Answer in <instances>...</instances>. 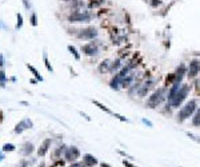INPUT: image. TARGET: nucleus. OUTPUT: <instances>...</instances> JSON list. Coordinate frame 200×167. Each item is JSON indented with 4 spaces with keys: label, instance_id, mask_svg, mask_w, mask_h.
I'll use <instances>...</instances> for the list:
<instances>
[{
    "label": "nucleus",
    "instance_id": "nucleus-14",
    "mask_svg": "<svg viewBox=\"0 0 200 167\" xmlns=\"http://www.w3.org/2000/svg\"><path fill=\"white\" fill-rule=\"evenodd\" d=\"M50 144H51V139H46V140H44V143H43L42 146H40V148L38 150L39 156L46 155L47 151H48V147H50Z\"/></svg>",
    "mask_w": 200,
    "mask_h": 167
},
{
    "label": "nucleus",
    "instance_id": "nucleus-3",
    "mask_svg": "<svg viewBox=\"0 0 200 167\" xmlns=\"http://www.w3.org/2000/svg\"><path fill=\"white\" fill-rule=\"evenodd\" d=\"M189 91H191V84H183V83H181L180 88L177 90L176 95H175L172 100L168 103V106H171L172 108H179V107L183 104V102L187 99V96L189 95Z\"/></svg>",
    "mask_w": 200,
    "mask_h": 167
},
{
    "label": "nucleus",
    "instance_id": "nucleus-17",
    "mask_svg": "<svg viewBox=\"0 0 200 167\" xmlns=\"http://www.w3.org/2000/svg\"><path fill=\"white\" fill-rule=\"evenodd\" d=\"M111 62L112 60H109V59H105L101 64H100L99 67V71L103 74V72H108V70H109V66H111Z\"/></svg>",
    "mask_w": 200,
    "mask_h": 167
},
{
    "label": "nucleus",
    "instance_id": "nucleus-18",
    "mask_svg": "<svg viewBox=\"0 0 200 167\" xmlns=\"http://www.w3.org/2000/svg\"><path fill=\"white\" fill-rule=\"evenodd\" d=\"M32 151H34V144L32 143H26L23 146V150H20V152L23 155H30Z\"/></svg>",
    "mask_w": 200,
    "mask_h": 167
},
{
    "label": "nucleus",
    "instance_id": "nucleus-23",
    "mask_svg": "<svg viewBox=\"0 0 200 167\" xmlns=\"http://www.w3.org/2000/svg\"><path fill=\"white\" fill-rule=\"evenodd\" d=\"M43 59H44V64H46L47 70L52 72V71H54V68H52V66H51V64H50V62H48V56H47V52H46V51L43 52Z\"/></svg>",
    "mask_w": 200,
    "mask_h": 167
},
{
    "label": "nucleus",
    "instance_id": "nucleus-10",
    "mask_svg": "<svg viewBox=\"0 0 200 167\" xmlns=\"http://www.w3.org/2000/svg\"><path fill=\"white\" fill-rule=\"evenodd\" d=\"M185 74H187L185 64H183V63H181L180 66L176 68V71H175V83H179V84H181V82H183V78L185 76Z\"/></svg>",
    "mask_w": 200,
    "mask_h": 167
},
{
    "label": "nucleus",
    "instance_id": "nucleus-31",
    "mask_svg": "<svg viewBox=\"0 0 200 167\" xmlns=\"http://www.w3.org/2000/svg\"><path fill=\"white\" fill-rule=\"evenodd\" d=\"M123 164H124V166H126V167H136V166H135V164H132L131 162H128V160H126V159L123 160Z\"/></svg>",
    "mask_w": 200,
    "mask_h": 167
},
{
    "label": "nucleus",
    "instance_id": "nucleus-21",
    "mask_svg": "<svg viewBox=\"0 0 200 167\" xmlns=\"http://www.w3.org/2000/svg\"><path fill=\"white\" fill-rule=\"evenodd\" d=\"M92 103H93V104H95V106H97V107H99L100 110H103L104 112H107V114H111V115H113V112H112L111 110H109V108H107V107H105V106H104V104H101L100 102H97V100H92Z\"/></svg>",
    "mask_w": 200,
    "mask_h": 167
},
{
    "label": "nucleus",
    "instance_id": "nucleus-4",
    "mask_svg": "<svg viewBox=\"0 0 200 167\" xmlns=\"http://www.w3.org/2000/svg\"><path fill=\"white\" fill-rule=\"evenodd\" d=\"M68 22L69 23H88L92 19V13L89 11H83V9H75L68 15Z\"/></svg>",
    "mask_w": 200,
    "mask_h": 167
},
{
    "label": "nucleus",
    "instance_id": "nucleus-5",
    "mask_svg": "<svg viewBox=\"0 0 200 167\" xmlns=\"http://www.w3.org/2000/svg\"><path fill=\"white\" fill-rule=\"evenodd\" d=\"M97 34L99 32L95 27H85L81 30H76V32H75L76 38L80 40H93L97 36Z\"/></svg>",
    "mask_w": 200,
    "mask_h": 167
},
{
    "label": "nucleus",
    "instance_id": "nucleus-35",
    "mask_svg": "<svg viewBox=\"0 0 200 167\" xmlns=\"http://www.w3.org/2000/svg\"><path fill=\"white\" fill-rule=\"evenodd\" d=\"M0 159H1V155H0Z\"/></svg>",
    "mask_w": 200,
    "mask_h": 167
},
{
    "label": "nucleus",
    "instance_id": "nucleus-13",
    "mask_svg": "<svg viewBox=\"0 0 200 167\" xmlns=\"http://www.w3.org/2000/svg\"><path fill=\"white\" fill-rule=\"evenodd\" d=\"M120 83H121V78L116 74L115 76L111 79V82H109V87H111L112 90H119L120 88Z\"/></svg>",
    "mask_w": 200,
    "mask_h": 167
},
{
    "label": "nucleus",
    "instance_id": "nucleus-26",
    "mask_svg": "<svg viewBox=\"0 0 200 167\" xmlns=\"http://www.w3.org/2000/svg\"><path fill=\"white\" fill-rule=\"evenodd\" d=\"M31 24L34 26V27H36V26H38V16H36V13H35V12L31 15Z\"/></svg>",
    "mask_w": 200,
    "mask_h": 167
},
{
    "label": "nucleus",
    "instance_id": "nucleus-29",
    "mask_svg": "<svg viewBox=\"0 0 200 167\" xmlns=\"http://www.w3.org/2000/svg\"><path fill=\"white\" fill-rule=\"evenodd\" d=\"M21 1H23L24 7L27 8V9H31V1L30 0H21Z\"/></svg>",
    "mask_w": 200,
    "mask_h": 167
},
{
    "label": "nucleus",
    "instance_id": "nucleus-33",
    "mask_svg": "<svg viewBox=\"0 0 200 167\" xmlns=\"http://www.w3.org/2000/svg\"><path fill=\"white\" fill-rule=\"evenodd\" d=\"M143 123H144V125H148L150 127H152V123H151L150 121H147V119H143Z\"/></svg>",
    "mask_w": 200,
    "mask_h": 167
},
{
    "label": "nucleus",
    "instance_id": "nucleus-30",
    "mask_svg": "<svg viewBox=\"0 0 200 167\" xmlns=\"http://www.w3.org/2000/svg\"><path fill=\"white\" fill-rule=\"evenodd\" d=\"M113 116H115V118H117V119H120V121H121V122H130V121H128V119H127V118H123V116H121V115H119V114H113Z\"/></svg>",
    "mask_w": 200,
    "mask_h": 167
},
{
    "label": "nucleus",
    "instance_id": "nucleus-2",
    "mask_svg": "<svg viewBox=\"0 0 200 167\" xmlns=\"http://www.w3.org/2000/svg\"><path fill=\"white\" fill-rule=\"evenodd\" d=\"M166 88L167 87H160V88L155 90L154 92L151 94L148 99L146 102V107L147 108H156L158 106H160L164 102V99L167 98L166 95Z\"/></svg>",
    "mask_w": 200,
    "mask_h": 167
},
{
    "label": "nucleus",
    "instance_id": "nucleus-7",
    "mask_svg": "<svg viewBox=\"0 0 200 167\" xmlns=\"http://www.w3.org/2000/svg\"><path fill=\"white\" fill-rule=\"evenodd\" d=\"M200 72V60L199 59H192L187 68V76L189 79H195Z\"/></svg>",
    "mask_w": 200,
    "mask_h": 167
},
{
    "label": "nucleus",
    "instance_id": "nucleus-9",
    "mask_svg": "<svg viewBox=\"0 0 200 167\" xmlns=\"http://www.w3.org/2000/svg\"><path fill=\"white\" fill-rule=\"evenodd\" d=\"M80 156V151L79 148L75 147V146H71V147H67L66 151H64V158L68 162H76Z\"/></svg>",
    "mask_w": 200,
    "mask_h": 167
},
{
    "label": "nucleus",
    "instance_id": "nucleus-15",
    "mask_svg": "<svg viewBox=\"0 0 200 167\" xmlns=\"http://www.w3.org/2000/svg\"><path fill=\"white\" fill-rule=\"evenodd\" d=\"M192 126L193 127H200V107H197V110L192 115Z\"/></svg>",
    "mask_w": 200,
    "mask_h": 167
},
{
    "label": "nucleus",
    "instance_id": "nucleus-25",
    "mask_svg": "<svg viewBox=\"0 0 200 167\" xmlns=\"http://www.w3.org/2000/svg\"><path fill=\"white\" fill-rule=\"evenodd\" d=\"M5 74H4V71H0V84H1V87H4L5 86Z\"/></svg>",
    "mask_w": 200,
    "mask_h": 167
},
{
    "label": "nucleus",
    "instance_id": "nucleus-32",
    "mask_svg": "<svg viewBox=\"0 0 200 167\" xmlns=\"http://www.w3.org/2000/svg\"><path fill=\"white\" fill-rule=\"evenodd\" d=\"M28 166V160H23L21 163H20V167H27Z\"/></svg>",
    "mask_w": 200,
    "mask_h": 167
},
{
    "label": "nucleus",
    "instance_id": "nucleus-1",
    "mask_svg": "<svg viewBox=\"0 0 200 167\" xmlns=\"http://www.w3.org/2000/svg\"><path fill=\"white\" fill-rule=\"evenodd\" d=\"M196 110H197V100L196 99H191V100H188L184 106L180 107L179 112H177L176 121L179 122V123H183V122H185L187 119H189V116H192Z\"/></svg>",
    "mask_w": 200,
    "mask_h": 167
},
{
    "label": "nucleus",
    "instance_id": "nucleus-19",
    "mask_svg": "<svg viewBox=\"0 0 200 167\" xmlns=\"http://www.w3.org/2000/svg\"><path fill=\"white\" fill-rule=\"evenodd\" d=\"M104 1L105 0H89V3H88V8H97V7H100L101 4H104Z\"/></svg>",
    "mask_w": 200,
    "mask_h": 167
},
{
    "label": "nucleus",
    "instance_id": "nucleus-20",
    "mask_svg": "<svg viewBox=\"0 0 200 167\" xmlns=\"http://www.w3.org/2000/svg\"><path fill=\"white\" fill-rule=\"evenodd\" d=\"M27 67H28V70H30V71H31V72H32V74H34V76H35V78L38 79V80H40V82H43V76H42V75H40V74H39V72H38V70H36V68H35L34 66H30V64H27Z\"/></svg>",
    "mask_w": 200,
    "mask_h": 167
},
{
    "label": "nucleus",
    "instance_id": "nucleus-12",
    "mask_svg": "<svg viewBox=\"0 0 200 167\" xmlns=\"http://www.w3.org/2000/svg\"><path fill=\"white\" fill-rule=\"evenodd\" d=\"M121 68H123L121 59L117 58V59H115V60H112V62H111V66H109V70H108V72L113 74V72H116L117 70H121Z\"/></svg>",
    "mask_w": 200,
    "mask_h": 167
},
{
    "label": "nucleus",
    "instance_id": "nucleus-24",
    "mask_svg": "<svg viewBox=\"0 0 200 167\" xmlns=\"http://www.w3.org/2000/svg\"><path fill=\"white\" fill-rule=\"evenodd\" d=\"M16 18H17V23H16V28H21V27H23V16H21V13H19V12H17V15H16Z\"/></svg>",
    "mask_w": 200,
    "mask_h": 167
},
{
    "label": "nucleus",
    "instance_id": "nucleus-22",
    "mask_svg": "<svg viewBox=\"0 0 200 167\" xmlns=\"http://www.w3.org/2000/svg\"><path fill=\"white\" fill-rule=\"evenodd\" d=\"M67 48H68V51H69V52H71V54H72L73 56H75V59H76V60H80V54L77 52V50H76V48H75V47L69 44V46L67 47Z\"/></svg>",
    "mask_w": 200,
    "mask_h": 167
},
{
    "label": "nucleus",
    "instance_id": "nucleus-16",
    "mask_svg": "<svg viewBox=\"0 0 200 167\" xmlns=\"http://www.w3.org/2000/svg\"><path fill=\"white\" fill-rule=\"evenodd\" d=\"M84 164H87V166H95V164H97V160L93 155L87 154V155H84Z\"/></svg>",
    "mask_w": 200,
    "mask_h": 167
},
{
    "label": "nucleus",
    "instance_id": "nucleus-8",
    "mask_svg": "<svg viewBox=\"0 0 200 167\" xmlns=\"http://www.w3.org/2000/svg\"><path fill=\"white\" fill-rule=\"evenodd\" d=\"M81 52L84 55H88V56H93L99 52V46H97V42L93 40V42H88L81 46Z\"/></svg>",
    "mask_w": 200,
    "mask_h": 167
},
{
    "label": "nucleus",
    "instance_id": "nucleus-34",
    "mask_svg": "<svg viewBox=\"0 0 200 167\" xmlns=\"http://www.w3.org/2000/svg\"><path fill=\"white\" fill-rule=\"evenodd\" d=\"M4 64V60H3V55H0V67Z\"/></svg>",
    "mask_w": 200,
    "mask_h": 167
},
{
    "label": "nucleus",
    "instance_id": "nucleus-6",
    "mask_svg": "<svg viewBox=\"0 0 200 167\" xmlns=\"http://www.w3.org/2000/svg\"><path fill=\"white\" fill-rule=\"evenodd\" d=\"M155 82H156V80H155L154 78H150V79H147V80H144V82L140 83V84H139V88H138V92H136L138 94V96L139 98L147 96V94L154 88Z\"/></svg>",
    "mask_w": 200,
    "mask_h": 167
},
{
    "label": "nucleus",
    "instance_id": "nucleus-28",
    "mask_svg": "<svg viewBox=\"0 0 200 167\" xmlns=\"http://www.w3.org/2000/svg\"><path fill=\"white\" fill-rule=\"evenodd\" d=\"M187 135L191 138V139H193V140H196L197 143H200V136H195V135H192L191 132H187Z\"/></svg>",
    "mask_w": 200,
    "mask_h": 167
},
{
    "label": "nucleus",
    "instance_id": "nucleus-27",
    "mask_svg": "<svg viewBox=\"0 0 200 167\" xmlns=\"http://www.w3.org/2000/svg\"><path fill=\"white\" fill-rule=\"evenodd\" d=\"M3 150L4 151H13V150H15V146H13V144H4L3 146Z\"/></svg>",
    "mask_w": 200,
    "mask_h": 167
},
{
    "label": "nucleus",
    "instance_id": "nucleus-11",
    "mask_svg": "<svg viewBox=\"0 0 200 167\" xmlns=\"http://www.w3.org/2000/svg\"><path fill=\"white\" fill-rule=\"evenodd\" d=\"M32 127V121L31 119H24V121L19 122L15 127V132L16 134H20V132H23L24 130H27V128H31Z\"/></svg>",
    "mask_w": 200,
    "mask_h": 167
}]
</instances>
